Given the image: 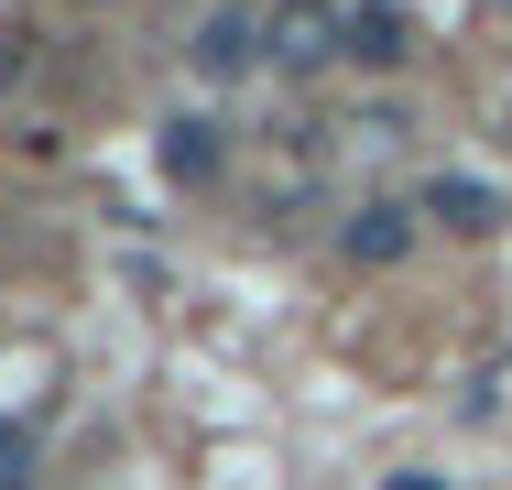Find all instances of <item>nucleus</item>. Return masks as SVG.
Masks as SVG:
<instances>
[{"label": "nucleus", "instance_id": "f257e3e1", "mask_svg": "<svg viewBox=\"0 0 512 490\" xmlns=\"http://www.w3.org/2000/svg\"><path fill=\"white\" fill-rule=\"evenodd\" d=\"M262 55H273V77H316V66H338V55H349V11H327V0H273Z\"/></svg>", "mask_w": 512, "mask_h": 490}, {"label": "nucleus", "instance_id": "f03ea898", "mask_svg": "<svg viewBox=\"0 0 512 490\" xmlns=\"http://www.w3.org/2000/svg\"><path fill=\"white\" fill-rule=\"evenodd\" d=\"M338 251H349L360 273H382V262H404V251H414V207H404V196H371V207H349V229H338Z\"/></svg>", "mask_w": 512, "mask_h": 490}, {"label": "nucleus", "instance_id": "7ed1b4c3", "mask_svg": "<svg viewBox=\"0 0 512 490\" xmlns=\"http://www.w3.org/2000/svg\"><path fill=\"white\" fill-rule=\"evenodd\" d=\"M414 207H425L436 229H458V240H491V229H502V196H491V186H469V175H436Z\"/></svg>", "mask_w": 512, "mask_h": 490}, {"label": "nucleus", "instance_id": "20e7f679", "mask_svg": "<svg viewBox=\"0 0 512 490\" xmlns=\"http://www.w3.org/2000/svg\"><path fill=\"white\" fill-rule=\"evenodd\" d=\"M349 55H360V66H404V55H414V11L360 0V11H349Z\"/></svg>", "mask_w": 512, "mask_h": 490}, {"label": "nucleus", "instance_id": "39448f33", "mask_svg": "<svg viewBox=\"0 0 512 490\" xmlns=\"http://www.w3.org/2000/svg\"><path fill=\"white\" fill-rule=\"evenodd\" d=\"M153 153H164V175H175V186H207V175H218V120H197V109H175Z\"/></svg>", "mask_w": 512, "mask_h": 490}, {"label": "nucleus", "instance_id": "423d86ee", "mask_svg": "<svg viewBox=\"0 0 512 490\" xmlns=\"http://www.w3.org/2000/svg\"><path fill=\"white\" fill-rule=\"evenodd\" d=\"M251 55H262V22H240V11H218V22L197 33V66H207V77H240Z\"/></svg>", "mask_w": 512, "mask_h": 490}, {"label": "nucleus", "instance_id": "0eeeda50", "mask_svg": "<svg viewBox=\"0 0 512 490\" xmlns=\"http://www.w3.org/2000/svg\"><path fill=\"white\" fill-rule=\"evenodd\" d=\"M393 490H447V480H425V469H393Z\"/></svg>", "mask_w": 512, "mask_h": 490}, {"label": "nucleus", "instance_id": "6e6552de", "mask_svg": "<svg viewBox=\"0 0 512 490\" xmlns=\"http://www.w3.org/2000/svg\"><path fill=\"white\" fill-rule=\"evenodd\" d=\"M0 490H33V480H0Z\"/></svg>", "mask_w": 512, "mask_h": 490}]
</instances>
